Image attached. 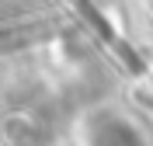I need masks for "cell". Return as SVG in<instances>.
Wrapping results in <instances>:
<instances>
[{
	"label": "cell",
	"mask_w": 153,
	"mask_h": 146,
	"mask_svg": "<svg viewBox=\"0 0 153 146\" xmlns=\"http://www.w3.org/2000/svg\"><path fill=\"white\" fill-rule=\"evenodd\" d=\"M91 146H143V139H139V132L125 118L101 115L91 125Z\"/></svg>",
	"instance_id": "obj_1"
}]
</instances>
